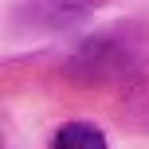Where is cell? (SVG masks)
<instances>
[{
    "mask_svg": "<svg viewBox=\"0 0 149 149\" xmlns=\"http://www.w3.org/2000/svg\"><path fill=\"white\" fill-rule=\"evenodd\" d=\"M137 63H141V31L126 24V28H106L74 43V51L63 59V74L79 86H110L130 79Z\"/></svg>",
    "mask_w": 149,
    "mask_h": 149,
    "instance_id": "6da1fadb",
    "label": "cell"
},
{
    "mask_svg": "<svg viewBox=\"0 0 149 149\" xmlns=\"http://www.w3.org/2000/svg\"><path fill=\"white\" fill-rule=\"evenodd\" d=\"M106 0H20L16 24L24 31H67L94 16Z\"/></svg>",
    "mask_w": 149,
    "mask_h": 149,
    "instance_id": "7a4b0ae2",
    "label": "cell"
},
{
    "mask_svg": "<svg viewBox=\"0 0 149 149\" xmlns=\"http://www.w3.org/2000/svg\"><path fill=\"white\" fill-rule=\"evenodd\" d=\"M47 149H106V134L94 122H63Z\"/></svg>",
    "mask_w": 149,
    "mask_h": 149,
    "instance_id": "3957f363",
    "label": "cell"
},
{
    "mask_svg": "<svg viewBox=\"0 0 149 149\" xmlns=\"http://www.w3.org/2000/svg\"><path fill=\"white\" fill-rule=\"evenodd\" d=\"M141 110L149 114V90H141ZM145 122H149V118H145Z\"/></svg>",
    "mask_w": 149,
    "mask_h": 149,
    "instance_id": "277c9868",
    "label": "cell"
}]
</instances>
